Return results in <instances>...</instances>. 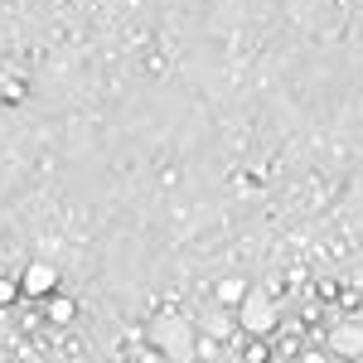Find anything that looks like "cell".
I'll return each mask as SVG.
<instances>
[{
	"label": "cell",
	"mask_w": 363,
	"mask_h": 363,
	"mask_svg": "<svg viewBox=\"0 0 363 363\" xmlns=\"http://www.w3.org/2000/svg\"><path fill=\"white\" fill-rule=\"evenodd\" d=\"M145 344L160 354L165 363H194V349H199V335L194 325L184 320V315H174V310H165V315H155L150 325H145Z\"/></svg>",
	"instance_id": "cell-1"
},
{
	"label": "cell",
	"mask_w": 363,
	"mask_h": 363,
	"mask_svg": "<svg viewBox=\"0 0 363 363\" xmlns=\"http://www.w3.org/2000/svg\"><path fill=\"white\" fill-rule=\"evenodd\" d=\"M238 325H242L252 339H267L281 325V306L267 296V291H247L242 306H238Z\"/></svg>",
	"instance_id": "cell-2"
},
{
	"label": "cell",
	"mask_w": 363,
	"mask_h": 363,
	"mask_svg": "<svg viewBox=\"0 0 363 363\" xmlns=\"http://www.w3.org/2000/svg\"><path fill=\"white\" fill-rule=\"evenodd\" d=\"M54 286H58V267L54 262H29L25 272H20V296L44 301V296H54Z\"/></svg>",
	"instance_id": "cell-3"
},
{
	"label": "cell",
	"mask_w": 363,
	"mask_h": 363,
	"mask_svg": "<svg viewBox=\"0 0 363 363\" xmlns=\"http://www.w3.org/2000/svg\"><path fill=\"white\" fill-rule=\"evenodd\" d=\"M330 354L335 359H363V325H335L330 330Z\"/></svg>",
	"instance_id": "cell-4"
},
{
	"label": "cell",
	"mask_w": 363,
	"mask_h": 363,
	"mask_svg": "<svg viewBox=\"0 0 363 363\" xmlns=\"http://www.w3.org/2000/svg\"><path fill=\"white\" fill-rule=\"evenodd\" d=\"M242 296H247V281H242V277H223L218 286H213V301H218L223 310H238V306H242Z\"/></svg>",
	"instance_id": "cell-5"
},
{
	"label": "cell",
	"mask_w": 363,
	"mask_h": 363,
	"mask_svg": "<svg viewBox=\"0 0 363 363\" xmlns=\"http://www.w3.org/2000/svg\"><path fill=\"white\" fill-rule=\"evenodd\" d=\"M44 315H49V325H73L78 320V306H73V296H44Z\"/></svg>",
	"instance_id": "cell-6"
},
{
	"label": "cell",
	"mask_w": 363,
	"mask_h": 363,
	"mask_svg": "<svg viewBox=\"0 0 363 363\" xmlns=\"http://www.w3.org/2000/svg\"><path fill=\"white\" fill-rule=\"evenodd\" d=\"M242 363H272V344L267 339H247L242 344Z\"/></svg>",
	"instance_id": "cell-7"
},
{
	"label": "cell",
	"mask_w": 363,
	"mask_h": 363,
	"mask_svg": "<svg viewBox=\"0 0 363 363\" xmlns=\"http://www.w3.org/2000/svg\"><path fill=\"white\" fill-rule=\"evenodd\" d=\"M15 301H20V281H15V277H0V310L15 306Z\"/></svg>",
	"instance_id": "cell-8"
},
{
	"label": "cell",
	"mask_w": 363,
	"mask_h": 363,
	"mask_svg": "<svg viewBox=\"0 0 363 363\" xmlns=\"http://www.w3.org/2000/svg\"><path fill=\"white\" fill-rule=\"evenodd\" d=\"M301 363H330V354H325V349H306V359Z\"/></svg>",
	"instance_id": "cell-9"
},
{
	"label": "cell",
	"mask_w": 363,
	"mask_h": 363,
	"mask_svg": "<svg viewBox=\"0 0 363 363\" xmlns=\"http://www.w3.org/2000/svg\"><path fill=\"white\" fill-rule=\"evenodd\" d=\"M15 363H49V359H44V354H20Z\"/></svg>",
	"instance_id": "cell-10"
},
{
	"label": "cell",
	"mask_w": 363,
	"mask_h": 363,
	"mask_svg": "<svg viewBox=\"0 0 363 363\" xmlns=\"http://www.w3.org/2000/svg\"><path fill=\"white\" fill-rule=\"evenodd\" d=\"M0 363H10V354H5V349H0Z\"/></svg>",
	"instance_id": "cell-11"
}]
</instances>
